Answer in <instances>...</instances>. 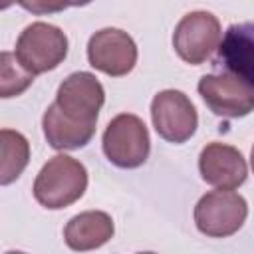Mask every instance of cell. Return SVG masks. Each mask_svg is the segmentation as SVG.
Returning <instances> with one entry per match:
<instances>
[{
  "instance_id": "6da1fadb",
  "label": "cell",
  "mask_w": 254,
  "mask_h": 254,
  "mask_svg": "<svg viewBox=\"0 0 254 254\" xmlns=\"http://www.w3.org/2000/svg\"><path fill=\"white\" fill-rule=\"evenodd\" d=\"M87 189V169L69 155L52 157L34 181V198L48 210H60L83 196Z\"/></svg>"
},
{
  "instance_id": "7a4b0ae2",
  "label": "cell",
  "mask_w": 254,
  "mask_h": 254,
  "mask_svg": "<svg viewBox=\"0 0 254 254\" xmlns=\"http://www.w3.org/2000/svg\"><path fill=\"white\" fill-rule=\"evenodd\" d=\"M14 56L32 75L52 71L67 56V36L54 24L32 22L18 36Z\"/></svg>"
},
{
  "instance_id": "3957f363",
  "label": "cell",
  "mask_w": 254,
  "mask_h": 254,
  "mask_svg": "<svg viewBox=\"0 0 254 254\" xmlns=\"http://www.w3.org/2000/svg\"><path fill=\"white\" fill-rule=\"evenodd\" d=\"M103 153L119 169L141 167L151 151L147 125L133 113L115 115L103 131Z\"/></svg>"
},
{
  "instance_id": "277c9868",
  "label": "cell",
  "mask_w": 254,
  "mask_h": 254,
  "mask_svg": "<svg viewBox=\"0 0 254 254\" xmlns=\"http://www.w3.org/2000/svg\"><path fill=\"white\" fill-rule=\"evenodd\" d=\"M222 42V28L218 18L206 10L185 14L173 32V48L177 56L190 64L200 65L214 56Z\"/></svg>"
},
{
  "instance_id": "5b68a950",
  "label": "cell",
  "mask_w": 254,
  "mask_h": 254,
  "mask_svg": "<svg viewBox=\"0 0 254 254\" xmlns=\"http://www.w3.org/2000/svg\"><path fill=\"white\" fill-rule=\"evenodd\" d=\"M248 216V204L234 190H210L194 206V224L208 238H228L236 234Z\"/></svg>"
},
{
  "instance_id": "8992f818",
  "label": "cell",
  "mask_w": 254,
  "mask_h": 254,
  "mask_svg": "<svg viewBox=\"0 0 254 254\" xmlns=\"http://www.w3.org/2000/svg\"><path fill=\"white\" fill-rule=\"evenodd\" d=\"M206 107L218 117H246L254 111V87L234 71L208 73L196 85Z\"/></svg>"
},
{
  "instance_id": "52a82bcc",
  "label": "cell",
  "mask_w": 254,
  "mask_h": 254,
  "mask_svg": "<svg viewBox=\"0 0 254 254\" xmlns=\"http://www.w3.org/2000/svg\"><path fill=\"white\" fill-rule=\"evenodd\" d=\"M151 121L161 139L181 145L194 135L198 115L183 91L163 89L151 101Z\"/></svg>"
},
{
  "instance_id": "ba28073f",
  "label": "cell",
  "mask_w": 254,
  "mask_h": 254,
  "mask_svg": "<svg viewBox=\"0 0 254 254\" xmlns=\"http://www.w3.org/2000/svg\"><path fill=\"white\" fill-rule=\"evenodd\" d=\"M87 60L97 71L121 77L137 64V44L119 28H101L87 42Z\"/></svg>"
},
{
  "instance_id": "9c48e42d",
  "label": "cell",
  "mask_w": 254,
  "mask_h": 254,
  "mask_svg": "<svg viewBox=\"0 0 254 254\" xmlns=\"http://www.w3.org/2000/svg\"><path fill=\"white\" fill-rule=\"evenodd\" d=\"M103 101L105 91L99 79L89 71H73L60 83L54 103L65 117L95 125Z\"/></svg>"
},
{
  "instance_id": "30bf717a",
  "label": "cell",
  "mask_w": 254,
  "mask_h": 254,
  "mask_svg": "<svg viewBox=\"0 0 254 254\" xmlns=\"http://www.w3.org/2000/svg\"><path fill=\"white\" fill-rule=\"evenodd\" d=\"M198 171L206 185L220 190L238 189L248 177V165L242 153L226 143L212 141L198 155Z\"/></svg>"
},
{
  "instance_id": "8fae6325",
  "label": "cell",
  "mask_w": 254,
  "mask_h": 254,
  "mask_svg": "<svg viewBox=\"0 0 254 254\" xmlns=\"http://www.w3.org/2000/svg\"><path fill=\"white\" fill-rule=\"evenodd\" d=\"M113 232H115V224L107 212L85 210L67 220L64 228V240L67 248L75 252H87L107 244Z\"/></svg>"
},
{
  "instance_id": "7c38bea8",
  "label": "cell",
  "mask_w": 254,
  "mask_h": 254,
  "mask_svg": "<svg viewBox=\"0 0 254 254\" xmlns=\"http://www.w3.org/2000/svg\"><path fill=\"white\" fill-rule=\"evenodd\" d=\"M42 127H44L46 141L50 143V147L58 151H73V149L85 147L95 135L93 123H79L65 117L56 103H52L44 111Z\"/></svg>"
},
{
  "instance_id": "4fadbf2b",
  "label": "cell",
  "mask_w": 254,
  "mask_h": 254,
  "mask_svg": "<svg viewBox=\"0 0 254 254\" xmlns=\"http://www.w3.org/2000/svg\"><path fill=\"white\" fill-rule=\"evenodd\" d=\"M222 54L230 71L238 73L254 87V24L232 26Z\"/></svg>"
},
{
  "instance_id": "5bb4252c",
  "label": "cell",
  "mask_w": 254,
  "mask_h": 254,
  "mask_svg": "<svg viewBox=\"0 0 254 254\" xmlns=\"http://www.w3.org/2000/svg\"><path fill=\"white\" fill-rule=\"evenodd\" d=\"M0 185L14 183L26 169L30 161V143L28 139L14 129L0 131Z\"/></svg>"
},
{
  "instance_id": "9a60e30c",
  "label": "cell",
  "mask_w": 254,
  "mask_h": 254,
  "mask_svg": "<svg viewBox=\"0 0 254 254\" xmlns=\"http://www.w3.org/2000/svg\"><path fill=\"white\" fill-rule=\"evenodd\" d=\"M34 83V75L22 67L14 54H0V97H16Z\"/></svg>"
},
{
  "instance_id": "2e32d148",
  "label": "cell",
  "mask_w": 254,
  "mask_h": 254,
  "mask_svg": "<svg viewBox=\"0 0 254 254\" xmlns=\"http://www.w3.org/2000/svg\"><path fill=\"white\" fill-rule=\"evenodd\" d=\"M250 167H252V171H254V147H252V151H250Z\"/></svg>"
},
{
  "instance_id": "e0dca14e",
  "label": "cell",
  "mask_w": 254,
  "mask_h": 254,
  "mask_svg": "<svg viewBox=\"0 0 254 254\" xmlns=\"http://www.w3.org/2000/svg\"><path fill=\"white\" fill-rule=\"evenodd\" d=\"M6 254H26V252H20V250H10V252H6Z\"/></svg>"
},
{
  "instance_id": "ac0fdd59",
  "label": "cell",
  "mask_w": 254,
  "mask_h": 254,
  "mask_svg": "<svg viewBox=\"0 0 254 254\" xmlns=\"http://www.w3.org/2000/svg\"><path fill=\"white\" fill-rule=\"evenodd\" d=\"M137 254H155V252H137Z\"/></svg>"
}]
</instances>
